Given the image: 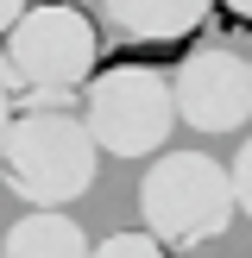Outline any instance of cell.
<instances>
[{
    "label": "cell",
    "mask_w": 252,
    "mask_h": 258,
    "mask_svg": "<svg viewBox=\"0 0 252 258\" xmlns=\"http://www.w3.org/2000/svg\"><path fill=\"white\" fill-rule=\"evenodd\" d=\"M101 63V32L88 13L63 7H25L19 19L0 32V88H7L13 113L25 107H70Z\"/></svg>",
    "instance_id": "1"
},
{
    "label": "cell",
    "mask_w": 252,
    "mask_h": 258,
    "mask_svg": "<svg viewBox=\"0 0 252 258\" xmlns=\"http://www.w3.org/2000/svg\"><path fill=\"white\" fill-rule=\"evenodd\" d=\"M95 170H101V145L70 107H25L0 133V176L25 208L82 202L95 189Z\"/></svg>",
    "instance_id": "2"
},
{
    "label": "cell",
    "mask_w": 252,
    "mask_h": 258,
    "mask_svg": "<svg viewBox=\"0 0 252 258\" xmlns=\"http://www.w3.org/2000/svg\"><path fill=\"white\" fill-rule=\"evenodd\" d=\"M233 176L208 151H164L139 176V221L158 246L170 252H202L233 227Z\"/></svg>",
    "instance_id": "3"
},
{
    "label": "cell",
    "mask_w": 252,
    "mask_h": 258,
    "mask_svg": "<svg viewBox=\"0 0 252 258\" xmlns=\"http://www.w3.org/2000/svg\"><path fill=\"white\" fill-rule=\"evenodd\" d=\"M82 126L113 158H151V151H164V139L176 133L170 76L151 70V63H113V70H101L88 82Z\"/></svg>",
    "instance_id": "4"
},
{
    "label": "cell",
    "mask_w": 252,
    "mask_h": 258,
    "mask_svg": "<svg viewBox=\"0 0 252 258\" xmlns=\"http://www.w3.org/2000/svg\"><path fill=\"white\" fill-rule=\"evenodd\" d=\"M170 101L196 133H239L252 120V63L227 44H196L183 70H170Z\"/></svg>",
    "instance_id": "5"
},
{
    "label": "cell",
    "mask_w": 252,
    "mask_h": 258,
    "mask_svg": "<svg viewBox=\"0 0 252 258\" xmlns=\"http://www.w3.org/2000/svg\"><path fill=\"white\" fill-rule=\"evenodd\" d=\"M214 0H101L107 25L126 44H183L202 19H208Z\"/></svg>",
    "instance_id": "6"
},
{
    "label": "cell",
    "mask_w": 252,
    "mask_h": 258,
    "mask_svg": "<svg viewBox=\"0 0 252 258\" xmlns=\"http://www.w3.org/2000/svg\"><path fill=\"white\" fill-rule=\"evenodd\" d=\"M0 258H88V233L63 208H25L0 239Z\"/></svg>",
    "instance_id": "7"
},
{
    "label": "cell",
    "mask_w": 252,
    "mask_h": 258,
    "mask_svg": "<svg viewBox=\"0 0 252 258\" xmlns=\"http://www.w3.org/2000/svg\"><path fill=\"white\" fill-rule=\"evenodd\" d=\"M88 258H176V252L158 246V239L139 227V233H107V239H95V246H88Z\"/></svg>",
    "instance_id": "8"
},
{
    "label": "cell",
    "mask_w": 252,
    "mask_h": 258,
    "mask_svg": "<svg viewBox=\"0 0 252 258\" xmlns=\"http://www.w3.org/2000/svg\"><path fill=\"white\" fill-rule=\"evenodd\" d=\"M227 176H233V208L252 221V133L239 139V151H233V164H227Z\"/></svg>",
    "instance_id": "9"
},
{
    "label": "cell",
    "mask_w": 252,
    "mask_h": 258,
    "mask_svg": "<svg viewBox=\"0 0 252 258\" xmlns=\"http://www.w3.org/2000/svg\"><path fill=\"white\" fill-rule=\"evenodd\" d=\"M19 13H25V0H0V32H7V25L19 19Z\"/></svg>",
    "instance_id": "10"
},
{
    "label": "cell",
    "mask_w": 252,
    "mask_h": 258,
    "mask_svg": "<svg viewBox=\"0 0 252 258\" xmlns=\"http://www.w3.org/2000/svg\"><path fill=\"white\" fill-rule=\"evenodd\" d=\"M214 7H227L233 19H246V25H252V0H214Z\"/></svg>",
    "instance_id": "11"
},
{
    "label": "cell",
    "mask_w": 252,
    "mask_h": 258,
    "mask_svg": "<svg viewBox=\"0 0 252 258\" xmlns=\"http://www.w3.org/2000/svg\"><path fill=\"white\" fill-rule=\"evenodd\" d=\"M7 120H13V101H7V88H0V133H7Z\"/></svg>",
    "instance_id": "12"
},
{
    "label": "cell",
    "mask_w": 252,
    "mask_h": 258,
    "mask_svg": "<svg viewBox=\"0 0 252 258\" xmlns=\"http://www.w3.org/2000/svg\"><path fill=\"white\" fill-rule=\"evenodd\" d=\"M246 63H252V57H246Z\"/></svg>",
    "instance_id": "13"
}]
</instances>
